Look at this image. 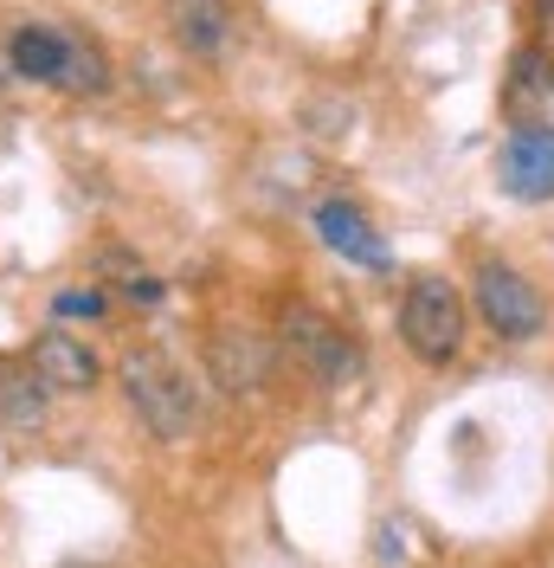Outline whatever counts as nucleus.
<instances>
[{
    "mask_svg": "<svg viewBox=\"0 0 554 568\" xmlns=\"http://www.w3.org/2000/svg\"><path fill=\"white\" fill-rule=\"evenodd\" d=\"M516 98H535V91H548L554 84V65L542 59V52H516Z\"/></svg>",
    "mask_w": 554,
    "mask_h": 568,
    "instance_id": "f8f14e48",
    "label": "nucleus"
},
{
    "mask_svg": "<svg viewBox=\"0 0 554 568\" xmlns=\"http://www.w3.org/2000/svg\"><path fill=\"white\" fill-rule=\"evenodd\" d=\"M7 59H13L20 78L59 84V91H84V98H98V91L110 84V65H104V52H98L91 39L59 33V27H39V20L7 39Z\"/></svg>",
    "mask_w": 554,
    "mask_h": 568,
    "instance_id": "7ed1b4c3",
    "label": "nucleus"
},
{
    "mask_svg": "<svg viewBox=\"0 0 554 568\" xmlns=\"http://www.w3.org/2000/svg\"><path fill=\"white\" fill-rule=\"evenodd\" d=\"M45 382H0V426H39V414H45Z\"/></svg>",
    "mask_w": 554,
    "mask_h": 568,
    "instance_id": "9b49d317",
    "label": "nucleus"
},
{
    "mask_svg": "<svg viewBox=\"0 0 554 568\" xmlns=\"http://www.w3.org/2000/svg\"><path fill=\"white\" fill-rule=\"evenodd\" d=\"M496 181L510 201H554V123H516L496 149Z\"/></svg>",
    "mask_w": 554,
    "mask_h": 568,
    "instance_id": "423d86ee",
    "label": "nucleus"
},
{
    "mask_svg": "<svg viewBox=\"0 0 554 568\" xmlns=\"http://www.w3.org/2000/svg\"><path fill=\"white\" fill-rule=\"evenodd\" d=\"M168 33L194 59H219L226 39H233V7L226 0H168Z\"/></svg>",
    "mask_w": 554,
    "mask_h": 568,
    "instance_id": "9d476101",
    "label": "nucleus"
},
{
    "mask_svg": "<svg viewBox=\"0 0 554 568\" xmlns=\"http://www.w3.org/2000/svg\"><path fill=\"white\" fill-rule=\"evenodd\" d=\"M207 368L226 394H258L271 382V343L252 329H213L207 336Z\"/></svg>",
    "mask_w": 554,
    "mask_h": 568,
    "instance_id": "0eeeda50",
    "label": "nucleus"
},
{
    "mask_svg": "<svg viewBox=\"0 0 554 568\" xmlns=\"http://www.w3.org/2000/svg\"><path fill=\"white\" fill-rule=\"evenodd\" d=\"M471 304H478V317H484L503 343H535V336L548 329V304H542V291L522 278L516 265H503V258H484V265H478V278H471Z\"/></svg>",
    "mask_w": 554,
    "mask_h": 568,
    "instance_id": "39448f33",
    "label": "nucleus"
},
{
    "mask_svg": "<svg viewBox=\"0 0 554 568\" xmlns=\"http://www.w3.org/2000/svg\"><path fill=\"white\" fill-rule=\"evenodd\" d=\"M284 349L316 388H348L361 375V343L336 317H322L316 304H290L284 311Z\"/></svg>",
    "mask_w": 554,
    "mask_h": 568,
    "instance_id": "20e7f679",
    "label": "nucleus"
},
{
    "mask_svg": "<svg viewBox=\"0 0 554 568\" xmlns=\"http://www.w3.org/2000/svg\"><path fill=\"white\" fill-rule=\"evenodd\" d=\"M123 291H130L136 304H155V297H162V284H155V278H130V284H123Z\"/></svg>",
    "mask_w": 554,
    "mask_h": 568,
    "instance_id": "4468645a",
    "label": "nucleus"
},
{
    "mask_svg": "<svg viewBox=\"0 0 554 568\" xmlns=\"http://www.w3.org/2000/svg\"><path fill=\"white\" fill-rule=\"evenodd\" d=\"M27 362H33V375L45 382V394H84V388H98V355L84 349L78 336H65V329H45Z\"/></svg>",
    "mask_w": 554,
    "mask_h": 568,
    "instance_id": "6e6552de",
    "label": "nucleus"
},
{
    "mask_svg": "<svg viewBox=\"0 0 554 568\" xmlns=\"http://www.w3.org/2000/svg\"><path fill=\"white\" fill-rule=\"evenodd\" d=\"M116 382L130 394V407H136V420L155 433V439H187L194 420H201V388L187 382V368L174 362L168 349H130L123 355V368H116Z\"/></svg>",
    "mask_w": 554,
    "mask_h": 568,
    "instance_id": "f257e3e1",
    "label": "nucleus"
},
{
    "mask_svg": "<svg viewBox=\"0 0 554 568\" xmlns=\"http://www.w3.org/2000/svg\"><path fill=\"white\" fill-rule=\"evenodd\" d=\"M59 317H104V291H59Z\"/></svg>",
    "mask_w": 554,
    "mask_h": 568,
    "instance_id": "ddd939ff",
    "label": "nucleus"
},
{
    "mask_svg": "<svg viewBox=\"0 0 554 568\" xmlns=\"http://www.w3.org/2000/svg\"><path fill=\"white\" fill-rule=\"evenodd\" d=\"M316 233H322L329 252H342V258L368 265V272L387 265V240L368 226V213L355 207V201H322V207H316Z\"/></svg>",
    "mask_w": 554,
    "mask_h": 568,
    "instance_id": "1a4fd4ad",
    "label": "nucleus"
},
{
    "mask_svg": "<svg viewBox=\"0 0 554 568\" xmlns=\"http://www.w3.org/2000/svg\"><path fill=\"white\" fill-rule=\"evenodd\" d=\"M464 336H471V311L458 297V284L445 278H413L407 297H400V343L413 362L425 368H451L464 355Z\"/></svg>",
    "mask_w": 554,
    "mask_h": 568,
    "instance_id": "f03ea898",
    "label": "nucleus"
}]
</instances>
